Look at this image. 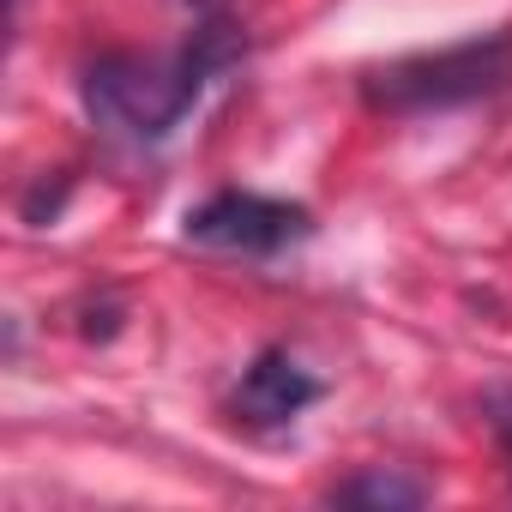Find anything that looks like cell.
Masks as SVG:
<instances>
[{
  "mask_svg": "<svg viewBox=\"0 0 512 512\" xmlns=\"http://www.w3.org/2000/svg\"><path fill=\"white\" fill-rule=\"evenodd\" d=\"M241 61V31L211 13L175 55H103L85 67V103L103 127L127 139H163L199 103V91Z\"/></svg>",
  "mask_w": 512,
  "mask_h": 512,
  "instance_id": "obj_1",
  "label": "cell"
},
{
  "mask_svg": "<svg viewBox=\"0 0 512 512\" xmlns=\"http://www.w3.org/2000/svg\"><path fill=\"white\" fill-rule=\"evenodd\" d=\"M500 91H512V31H488L434 55H404L362 79V97L380 115H440Z\"/></svg>",
  "mask_w": 512,
  "mask_h": 512,
  "instance_id": "obj_2",
  "label": "cell"
},
{
  "mask_svg": "<svg viewBox=\"0 0 512 512\" xmlns=\"http://www.w3.org/2000/svg\"><path fill=\"white\" fill-rule=\"evenodd\" d=\"M314 229V217L290 199H266V193H241V187H223L211 193L205 205L187 211L181 235L193 247H211V253H241V260H272L290 241H302Z\"/></svg>",
  "mask_w": 512,
  "mask_h": 512,
  "instance_id": "obj_3",
  "label": "cell"
},
{
  "mask_svg": "<svg viewBox=\"0 0 512 512\" xmlns=\"http://www.w3.org/2000/svg\"><path fill=\"white\" fill-rule=\"evenodd\" d=\"M314 398H320V380L290 350H260V356H253V368L241 374V386H235V416L247 428H284Z\"/></svg>",
  "mask_w": 512,
  "mask_h": 512,
  "instance_id": "obj_4",
  "label": "cell"
},
{
  "mask_svg": "<svg viewBox=\"0 0 512 512\" xmlns=\"http://www.w3.org/2000/svg\"><path fill=\"white\" fill-rule=\"evenodd\" d=\"M332 500H338V506H374V512H410V506L428 500V488L410 482V476H398V470H362V476H350Z\"/></svg>",
  "mask_w": 512,
  "mask_h": 512,
  "instance_id": "obj_5",
  "label": "cell"
},
{
  "mask_svg": "<svg viewBox=\"0 0 512 512\" xmlns=\"http://www.w3.org/2000/svg\"><path fill=\"white\" fill-rule=\"evenodd\" d=\"M61 199H67V181H55V187H49V181H37V193L25 199V223H49V217L61 211Z\"/></svg>",
  "mask_w": 512,
  "mask_h": 512,
  "instance_id": "obj_6",
  "label": "cell"
},
{
  "mask_svg": "<svg viewBox=\"0 0 512 512\" xmlns=\"http://www.w3.org/2000/svg\"><path fill=\"white\" fill-rule=\"evenodd\" d=\"M488 428L500 434V446H506V458H512V386L488 398Z\"/></svg>",
  "mask_w": 512,
  "mask_h": 512,
  "instance_id": "obj_7",
  "label": "cell"
},
{
  "mask_svg": "<svg viewBox=\"0 0 512 512\" xmlns=\"http://www.w3.org/2000/svg\"><path fill=\"white\" fill-rule=\"evenodd\" d=\"M13 7H19V0H13Z\"/></svg>",
  "mask_w": 512,
  "mask_h": 512,
  "instance_id": "obj_8",
  "label": "cell"
}]
</instances>
